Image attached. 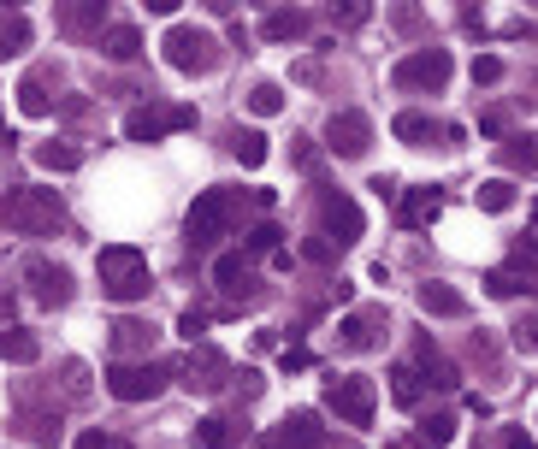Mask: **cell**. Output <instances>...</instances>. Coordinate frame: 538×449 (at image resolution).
<instances>
[{
	"label": "cell",
	"mask_w": 538,
	"mask_h": 449,
	"mask_svg": "<svg viewBox=\"0 0 538 449\" xmlns=\"http://www.w3.org/2000/svg\"><path fill=\"white\" fill-rule=\"evenodd\" d=\"M0 225L18 231V237H48L66 225V207L54 190H36V184H18V190L0 201Z\"/></svg>",
	"instance_id": "cell-1"
},
{
	"label": "cell",
	"mask_w": 538,
	"mask_h": 449,
	"mask_svg": "<svg viewBox=\"0 0 538 449\" xmlns=\"http://www.w3.org/2000/svg\"><path fill=\"white\" fill-rule=\"evenodd\" d=\"M95 272H101V296L107 302H142L148 290H154V272H148V260L136 255V249H101L95 255Z\"/></svg>",
	"instance_id": "cell-2"
},
{
	"label": "cell",
	"mask_w": 538,
	"mask_h": 449,
	"mask_svg": "<svg viewBox=\"0 0 538 449\" xmlns=\"http://www.w3.org/2000/svg\"><path fill=\"white\" fill-rule=\"evenodd\" d=\"M231 219H237V190H202L196 207H190V219H184L190 249H213V243L231 231Z\"/></svg>",
	"instance_id": "cell-3"
},
{
	"label": "cell",
	"mask_w": 538,
	"mask_h": 449,
	"mask_svg": "<svg viewBox=\"0 0 538 449\" xmlns=\"http://www.w3.org/2000/svg\"><path fill=\"white\" fill-rule=\"evenodd\" d=\"M160 48H166V65L184 71V77H202V71L219 65V42H213L207 30H196V24H172Z\"/></svg>",
	"instance_id": "cell-4"
},
{
	"label": "cell",
	"mask_w": 538,
	"mask_h": 449,
	"mask_svg": "<svg viewBox=\"0 0 538 449\" xmlns=\"http://www.w3.org/2000/svg\"><path fill=\"white\" fill-rule=\"evenodd\" d=\"M166 379H172V367L166 361H113L107 367V396H119V402H154L160 390H166Z\"/></svg>",
	"instance_id": "cell-5"
},
{
	"label": "cell",
	"mask_w": 538,
	"mask_h": 449,
	"mask_svg": "<svg viewBox=\"0 0 538 449\" xmlns=\"http://www.w3.org/2000/svg\"><path fill=\"white\" fill-rule=\"evenodd\" d=\"M450 77H456V60H450L444 48H414V54L397 60V71H391L397 89H420V95H438Z\"/></svg>",
	"instance_id": "cell-6"
},
{
	"label": "cell",
	"mask_w": 538,
	"mask_h": 449,
	"mask_svg": "<svg viewBox=\"0 0 538 449\" xmlns=\"http://www.w3.org/2000/svg\"><path fill=\"white\" fill-rule=\"evenodd\" d=\"M326 408L343 426H373V385L367 379H326Z\"/></svg>",
	"instance_id": "cell-7"
},
{
	"label": "cell",
	"mask_w": 538,
	"mask_h": 449,
	"mask_svg": "<svg viewBox=\"0 0 538 449\" xmlns=\"http://www.w3.org/2000/svg\"><path fill=\"white\" fill-rule=\"evenodd\" d=\"M196 125V107H136V113H125V136L131 142H160L166 130H190Z\"/></svg>",
	"instance_id": "cell-8"
},
{
	"label": "cell",
	"mask_w": 538,
	"mask_h": 449,
	"mask_svg": "<svg viewBox=\"0 0 538 449\" xmlns=\"http://www.w3.org/2000/svg\"><path fill=\"white\" fill-rule=\"evenodd\" d=\"M326 142H332V154H343V160H361L367 142H373V119L355 113V107H343V113L326 119Z\"/></svg>",
	"instance_id": "cell-9"
},
{
	"label": "cell",
	"mask_w": 538,
	"mask_h": 449,
	"mask_svg": "<svg viewBox=\"0 0 538 449\" xmlns=\"http://www.w3.org/2000/svg\"><path fill=\"white\" fill-rule=\"evenodd\" d=\"M178 373H184V385H190V390H202V396H213V390H225V379H231V361H225L219 349H207V343H196V349H190V361H184Z\"/></svg>",
	"instance_id": "cell-10"
},
{
	"label": "cell",
	"mask_w": 538,
	"mask_h": 449,
	"mask_svg": "<svg viewBox=\"0 0 538 449\" xmlns=\"http://www.w3.org/2000/svg\"><path fill=\"white\" fill-rule=\"evenodd\" d=\"M24 278H30V296H36L42 308H66L71 302V272L60 260H30Z\"/></svg>",
	"instance_id": "cell-11"
},
{
	"label": "cell",
	"mask_w": 538,
	"mask_h": 449,
	"mask_svg": "<svg viewBox=\"0 0 538 449\" xmlns=\"http://www.w3.org/2000/svg\"><path fill=\"white\" fill-rule=\"evenodd\" d=\"M320 225L332 231V237H337V249H343V243H355V237H361V207H355L349 195L326 190V195H320Z\"/></svg>",
	"instance_id": "cell-12"
},
{
	"label": "cell",
	"mask_w": 538,
	"mask_h": 449,
	"mask_svg": "<svg viewBox=\"0 0 538 449\" xmlns=\"http://www.w3.org/2000/svg\"><path fill=\"white\" fill-rule=\"evenodd\" d=\"M414 302H420V314H432V320H468V296L450 290L444 278H426V284L414 290Z\"/></svg>",
	"instance_id": "cell-13"
},
{
	"label": "cell",
	"mask_w": 538,
	"mask_h": 449,
	"mask_svg": "<svg viewBox=\"0 0 538 449\" xmlns=\"http://www.w3.org/2000/svg\"><path fill=\"white\" fill-rule=\"evenodd\" d=\"M320 444H326V426H320L314 408L284 414V426H278V449H320Z\"/></svg>",
	"instance_id": "cell-14"
},
{
	"label": "cell",
	"mask_w": 538,
	"mask_h": 449,
	"mask_svg": "<svg viewBox=\"0 0 538 449\" xmlns=\"http://www.w3.org/2000/svg\"><path fill=\"white\" fill-rule=\"evenodd\" d=\"M379 325H385V308H355L349 320L337 325V343L343 349H373L379 343Z\"/></svg>",
	"instance_id": "cell-15"
},
{
	"label": "cell",
	"mask_w": 538,
	"mask_h": 449,
	"mask_svg": "<svg viewBox=\"0 0 538 449\" xmlns=\"http://www.w3.org/2000/svg\"><path fill=\"white\" fill-rule=\"evenodd\" d=\"M438 213H444V195L438 190H414V195H403V207H397V225L414 231V225H432Z\"/></svg>",
	"instance_id": "cell-16"
},
{
	"label": "cell",
	"mask_w": 538,
	"mask_h": 449,
	"mask_svg": "<svg viewBox=\"0 0 538 449\" xmlns=\"http://www.w3.org/2000/svg\"><path fill=\"white\" fill-rule=\"evenodd\" d=\"M308 30H314V18H308V12H296V6H290V12H267V18H261V36H267V42H302Z\"/></svg>",
	"instance_id": "cell-17"
},
{
	"label": "cell",
	"mask_w": 538,
	"mask_h": 449,
	"mask_svg": "<svg viewBox=\"0 0 538 449\" xmlns=\"http://www.w3.org/2000/svg\"><path fill=\"white\" fill-rule=\"evenodd\" d=\"M18 113H24V119H48V113H54V95H48V71H30V77L18 83Z\"/></svg>",
	"instance_id": "cell-18"
},
{
	"label": "cell",
	"mask_w": 538,
	"mask_h": 449,
	"mask_svg": "<svg viewBox=\"0 0 538 449\" xmlns=\"http://www.w3.org/2000/svg\"><path fill=\"white\" fill-rule=\"evenodd\" d=\"M213 284H219L225 296H249L255 272H249V260H243V255H219V260H213Z\"/></svg>",
	"instance_id": "cell-19"
},
{
	"label": "cell",
	"mask_w": 538,
	"mask_h": 449,
	"mask_svg": "<svg viewBox=\"0 0 538 449\" xmlns=\"http://www.w3.org/2000/svg\"><path fill=\"white\" fill-rule=\"evenodd\" d=\"M36 355H42L36 331H24V325H0V361H18V367H30Z\"/></svg>",
	"instance_id": "cell-20"
},
{
	"label": "cell",
	"mask_w": 538,
	"mask_h": 449,
	"mask_svg": "<svg viewBox=\"0 0 538 449\" xmlns=\"http://www.w3.org/2000/svg\"><path fill=\"white\" fill-rule=\"evenodd\" d=\"M101 24H107V6H101V0H77V6L60 12V30H66V36H89V30H101Z\"/></svg>",
	"instance_id": "cell-21"
},
{
	"label": "cell",
	"mask_w": 538,
	"mask_h": 449,
	"mask_svg": "<svg viewBox=\"0 0 538 449\" xmlns=\"http://www.w3.org/2000/svg\"><path fill=\"white\" fill-rule=\"evenodd\" d=\"M450 438H456V414H426V420L414 426L408 444H414V449H444Z\"/></svg>",
	"instance_id": "cell-22"
},
{
	"label": "cell",
	"mask_w": 538,
	"mask_h": 449,
	"mask_svg": "<svg viewBox=\"0 0 538 449\" xmlns=\"http://www.w3.org/2000/svg\"><path fill=\"white\" fill-rule=\"evenodd\" d=\"M113 349H119V355H148V349H154V325L119 320L113 325Z\"/></svg>",
	"instance_id": "cell-23"
},
{
	"label": "cell",
	"mask_w": 538,
	"mask_h": 449,
	"mask_svg": "<svg viewBox=\"0 0 538 449\" xmlns=\"http://www.w3.org/2000/svg\"><path fill=\"white\" fill-rule=\"evenodd\" d=\"M237 438H243V432H237L231 420H219V414H213V420H196V432H190L196 449H231Z\"/></svg>",
	"instance_id": "cell-24"
},
{
	"label": "cell",
	"mask_w": 538,
	"mask_h": 449,
	"mask_svg": "<svg viewBox=\"0 0 538 449\" xmlns=\"http://www.w3.org/2000/svg\"><path fill=\"white\" fill-rule=\"evenodd\" d=\"M136 48H142V36H136L131 24H113V30L101 36V54H107L113 65H131V60H136Z\"/></svg>",
	"instance_id": "cell-25"
},
{
	"label": "cell",
	"mask_w": 538,
	"mask_h": 449,
	"mask_svg": "<svg viewBox=\"0 0 538 449\" xmlns=\"http://www.w3.org/2000/svg\"><path fill=\"white\" fill-rule=\"evenodd\" d=\"M12 426H18V438H30V444H60V414H18Z\"/></svg>",
	"instance_id": "cell-26"
},
{
	"label": "cell",
	"mask_w": 538,
	"mask_h": 449,
	"mask_svg": "<svg viewBox=\"0 0 538 449\" xmlns=\"http://www.w3.org/2000/svg\"><path fill=\"white\" fill-rule=\"evenodd\" d=\"M231 154L255 172V166H267V136L261 130H231Z\"/></svg>",
	"instance_id": "cell-27"
},
{
	"label": "cell",
	"mask_w": 538,
	"mask_h": 449,
	"mask_svg": "<svg viewBox=\"0 0 538 449\" xmlns=\"http://www.w3.org/2000/svg\"><path fill=\"white\" fill-rule=\"evenodd\" d=\"M473 201H479L485 213H509V207H515V184H509V178H485V184L473 190Z\"/></svg>",
	"instance_id": "cell-28"
},
{
	"label": "cell",
	"mask_w": 538,
	"mask_h": 449,
	"mask_svg": "<svg viewBox=\"0 0 538 449\" xmlns=\"http://www.w3.org/2000/svg\"><path fill=\"white\" fill-rule=\"evenodd\" d=\"M391 130H397L403 142H414V148H420V142H432V136H444V125H432L426 113H397V119H391Z\"/></svg>",
	"instance_id": "cell-29"
},
{
	"label": "cell",
	"mask_w": 538,
	"mask_h": 449,
	"mask_svg": "<svg viewBox=\"0 0 538 449\" xmlns=\"http://www.w3.org/2000/svg\"><path fill=\"white\" fill-rule=\"evenodd\" d=\"M36 160H42L48 172H77V166H83V148H71V142H42Z\"/></svg>",
	"instance_id": "cell-30"
},
{
	"label": "cell",
	"mask_w": 538,
	"mask_h": 449,
	"mask_svg": "<svg viewBox=\"0 0 538 449\" xmlns=\"http://www.w3.org/2000/svg\"><path fill=\"white\" fill-rule=\"evenodd\" d=\"M503 166H509V172H527V178H538V136L509 142V148H503Z\"/></svg>",
	"instance_id": "cell-31"
},
{
	"label": "cell",
	"mask_w": 538,
	"mask_h": 449,
	"mask_svg": "<svg viewBox=\"0 0 538 449\" xmlns=\"http://www.w3.org/2000/svg\"><path fill=\"white\" fill-rule=\"evenodd\" d=\"M30 42V24H24V12H0V60L6 54H18Z\"/></svg>",
	"instance_id": "cell-32"
},
{
	"label": "cell",
	"mask_w": 538,
	"mask_h": 449,
	"mask_svg": "<svg viewBox=\"0 0 538 449\" xmlns=\"http://www.w3.org/2000/svg\"><path fill=\"white\" fill-rule=\"evenodd\" d=\"M249 113H255V119L284 113V89H278V83H255V89H249Z\"/></svg>",
	"instance_id": "cell-33"
},
{
	"label": "cell",
	"mask_w": 538,
	"mask_h": 449,
	"mask_svg": "<svg viewBox=\"0 0 538 449\" xmlns=\"http://www.w3.org/2000/svg\"><path fill=\"white\" fill-rule=\"evenodd\" d=\"M485 290H491V296H503V302H509V296H521V290H527V278H521V272H515V266H497V272H485Z\"/></svg>",
	"instance_id": "cell-34"
},
{
	"label": "cell",
	"mask_w": 538,
	"mask_h": 449,
	"mask_svg": "<svg viewBox=\"0 0 538 449\" xmlns=\"http://www.w3.org/2000/svg\"><path fill=\"white\" fill-rule=\"evenodd\" d=\"M420 367H426V373H432V379H426V385H456V367H450V361H444V355H438V349H432V343H420Z\"/></svg>",
	"instance_id": "cell-35"
},
{
	"label": "cell",
	"mask_w": 538,
	"mask_h": 449,
	"mask_svg": "<svg viewBox=\"0 0 538 449\" xmlns=\"http://www.w3.org/2000/svg\"><path fill=\"white\" fill-rule=\"evenodd\" d=\"M391 396H397L403 408H414V402H420V367H397V373H391Z\"/></svg>",
	"instance_id": "cell-36"
},
{
	"label": "cell",
	"mask_w": 538,
	"mask_h": 449,
	"mask_svg": "<svg viewBox=\"0 0 538 449\" xmlns=\"http://www.w3.org/2000/svg\"><path fill=\"white\" fill-rule=\"evenodd\" d=\"M278 237H284V231H278V225H267V219H261V225L249 231V255H278Z\"/></svg>",
	"instance_id": "cell-37"
},
{
	"label": "cell",
	"mask_w": 538,
	"mask_h": 449,
	"mask_svg": "<svg viewBox=\"0 0 538 449\" xmlns=\"http://www.w3.org/2000/svg\"><path fill=\"white\" fill-rule=\"evenodd\" d=\"M515 349H521V355H538V314H521V320H515Z\"/></svg>",
	"instance_id": "cell-38"
},
{
	"label": "cell",
	"mask_w": 538,
	"mask_h": 449,
	"mask_svg": "<svg viewBox=\"0 0 538 449\" xmlns=\"http://www.w3.org/2000/svg\"><path fill=\"white\" fill-rule=\"evenodd\" d=\"M302 260H314V266H332V260H337V243H332V237H308V243H302Z\"/></svg>",
	"instance_id": "cell-39"
},
{
	"label": "cell",
	"mask_w": 538,
	"mask_h": 449,
	"mask_svg": "<svg viewBox=\"0 0 538 449\" xmlns=\"http://www.w3.org/2000/svg\"><path fill=\"white\" fill-rule=\"evenodd\" d=\"M473 83H485V89L503 83V60H497V54H479V60H473Z\"/></svg>",
	"instance_id": "cell-40"
},
{
	"label": "cell",
	"mask_w": 538,
	"mask_h": 449,
	"mask_svg": "<svg viewBox=\"0 0 538 449\" xmlns=\"http://www.w3.org/2000/svg\"><path fill=\"white\" fill-rule=\"evenodd\" d=\"M290 142H296V148H290V154H296V166H302V172H314V166H320L314 142H308V136H290Z\"/></svg>",
	"instance_id": "cell-41"
},
{
	"label": "cell",
	"mask_w": 538,
	"mask_h": 449,
	"mask_svg": "<svg viewBox=\"0 0 538 449\" xmlns=\"http://www.w3.org/2000/svg\"><path fill=\"white\" fill-rule=\"evenodd\" d=\"M178 331H184V337L196 343V337L207 331V314H202V308H184V320H178Z\"/></svg>",
	"instance_id": "cell-42"
},
{
	"label": "cell",
	"mask_w": 538,
	"mask_h": 449,
	"mask_svg": "<svg viewBox=\"0 0 538 449\" xmlns=\"http://www.w3.org/2000/svg\"><path fill=\"white\" fill-rule=\"evenodd\" d=\"M66 390H71V396L89 390V367H83V361H66Z\"/></svg>",
	"instance_id": "cell-43"
},
{
	"label": "cell",
	"mask_w": 538,
	"mask_h": 449,
	"mask_svg": "<svg viewBox=\"0 0 538 449\" xmlns=\"http://www.w3.org/2000/svg\"><path fill=\"white\" fill-rule=\"evenodd\" d=\"M515 266H538V231H533V237H521V243H515Z\"/></svg>",
	"instance_id": "cell-44"
},
{
	"label": "cell",
	"mask_w": 538,
	"mask_h": 449,
	"mask_svg": "<svg viewBox=\"0 0 538 449\" xmlns=\"http://www.w3.org/2000/svg\"><path fill=\"white\" fill-rule=\"evenodd\" d=\"M237 396H243V402H255V396H261V373H249V367H243V373H237Z\"/></svg>",
	"instance_id": "cell-45"
},
{
	"label": "cell",
	"mask_w": 538,
	"mask_h": 449,
	"mask_svg": "<svg viewBox=\"0 0 538 449\" xmlns=\"http://www.w3.org/2000/svg\"><path fill=\"white\" fill-rule=\"evenodd\" d=\"M479 130H485V136H503V130H509V113H497V107L479 113Z\"/></svg>",
	"instance_id": "cell-46"
},
{
	"label": "cell",
	"mask_w": 538,
	"mask_h": 449,
	"mask_svg": "<svg viewBox=\"0 0 538 449\" xmlns=\"http://www.w3.org/2000/svg\"><path fill=\"white\" fill-rule=\"evenodd\" d=\"M308 367H314L308 349H284V373H308Z\"/></svg>",
	"instance_id": "cell-47"
},
{
	"label": "cell",
	"mask_w": 538,
	"mask_h": 449,
	"mask_svg": "<svg viewBox=\"0 0 538 449\" xmlns=\"http://www.w3.org/2000/svg\"><path fill=\"white\" fill-rule=\"evenodd\" d=\"M337 24H367V6H343V12H332Z\"/></svg>",
	"instance_id": "cell-48"
},
{
	"label": "cell",
	"mask_w": 538,
	"mask_h": 449,
	"mask_svg": "<svg viewBox=\"0 0 538 449\" xmlns=\"http://www.w3.org/2000/svg\"><path fill=\"white\" fill-rule=\"evenodd\" d=\"M373 190L385 195V201H397V195H403V184H397V178H373Z\"/></svg>",
	"instance_id": "cell-49"
},
{
	"label": "cell",
	"mask_w": 538,
	"mask_h": 449,
	"mask_svg": "<svg viewBox=\"0 0 538 449\" xmlns=\"http://www.w3.org/2000/svg\"><path fill=\"white\" fill-rule=\"evenodd\" d=\"M503 449H533V438L527 432H503Z\"/></svg>",
	"instance_id": "cell-50"
}]
</instances>
